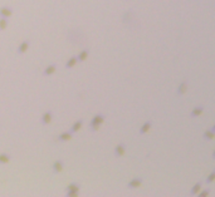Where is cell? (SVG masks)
I'll return each instance as SVG.
<instances>
[{"mask_svg":"<svg viewBox=\"0 0 215 197\" xmlns=\"http://www.w3.org/2000/svg\"><path fill=\"white\" fill-rule=\"evenodd\" d=\"M103 121H104V116L103 114L94 116L93 118H92L91 123H90V129H91V131H96V129H98L99 125L103 123Z\"/></svg>","mask_w":215,"mask_h":197,"instance_id":"cell-1","label":"cell"},{"mask_svg":"<svg viewBox=\"0 0 215 197\" xmlns=\"http://www.w3.org/2000/svg\"><path fill=\"white\" fill-rule=\"evenodd\" d=\"M9 160H10L9 154H6V153L0 154V163H6V162H9Z\"/></svg>","mask_w":215,"mask_h":197,"instance_id":"cell-13","label":"cell"},{"mask_svg":"<svg viewBox=\"0 0 215 197\" xmlns=\"http://www.w3.org/2000/svg\"><path fill=\"white\" fill-rule=\"evenodd\" d=\"M56 68H57V65H56V64L49 65L48 68L44 70V75H50V74H53L54 72H56Z\"/></svg>","mask_w":215,"mask_h":197,"instance_id":"cell-10","label":"cell"},{"mask_svg":"<svg viewBox=\"0 0 215 197\" xmlns=\"http://www.w3.org/2000/svg\"><path fill=\"white\" fill-rule=\"evenodd\" d=\"M142 183V179L141 178H138V177H136V178H133V179H131V181L128 182V187L130 188H136V187H138Z\"/></svg>","mask_w":215,"mask_h":197,"instance_id":"cell-5","label":"cell"},{"mask_svg":"<svg viewBox=\"0 0 215 197\" xmlns=\"http://www.w3.org/2000/svg\"><path fill=\"white\" fill-rule=\"evenodd\" d=\"M11 14H13V10L8 6H4L0 9V16H1V18H9Z\"/></svg>","mask_w":215,"mask_h":197,"instance_id":"cell-4","label":"cell"},{"mask_svg":"<svg viewBox=\"0 0 215 197\" xmlns=\"http://www.w3.org/2000/svg\"><path fill=\"white\" fill-rule=\"evenodd\" d=\"M82 124H83V121H82V119H79V121H77V122H75V123H74L73 125H72V128L69 129V131H70L72 133H73V132H77V131H78V129H79V128H81V125H82Z\"/></svg>","mask_w":215,"mask_h":197,"instance_id":"cell-8","label":"cell"},{"mask_svg":"<svg viewBox=\"0 0 215 197\" xmlns=\"http://www.w3.org/2000/svg\"><path fill=\"white\" fill-rule=\"evenodd\" d=\"M79 191V186L77 185V183H72V185H69L68 187V191H67V195L68 196H74L77 195Z\"/></svg>","mask_w":215,"mask_h":197,"instance_id":"cell-2","label":"cell"},{"mask_svg":"<svg viewBox=\"0 0 215 197\" xmlns=\"http://www.w3.org/2000/svg\"><path fill=\"white\" fill-rule=\"evenodd\" d=\"M200 186H201V182H197V183H196V185H195V186H194V187H192V190H191V192H190V195H191V196H194V195H195V193H196V192H197V191H199V190H200Z\"/></svg>","mask_w":215,"mask_h":197,"instance_id":"cell-17","label":"cell"},{"mask_svg":"<svg viewBox=\"0 0 215 197\" xmlns=\"http://www.w3.org/2000/svg\"><path fill=\"white\" fill-rule=\"evenodd\" d=\"M87 55H88V52H87V50H83V52H81V54L77 57V60L78 62H83L87 58Z\"/></svg>","mask_w":215,"mask_h":197,"instance_id":"cell-14","label":"cell"},{"mask_svg":"<svg viewBox=\"0 0 215 197\" xmlns=\"http://www.w3.org/2000/svg\"><path fill=\"white\" fill-rule=\"evenodd\" d=\"M214 177H215V172H211V173H210V176H209V178L206 179V183H210V182H211L213 179H214Z\"/></svg>","mask_w":215,"mask_h":197,"instance_id":"cell-20","label":"cell"},{"mask_svg":"<svg viewBox=\"0 0 215 197\" xmlns=\"http://www.w3.org/2000/svg\"><path fill=\"white\" fill-rule=\"evenodd\" d=\"M213 137H214V135H213V128L209 129V131H206L204 133V138H206V140H211Z\"/></svg>","mask_w":215,"mask_h":197,"instance_id":"cell-19","label":"cell"},{"mask_svg":"<svg viewBox=\"0 0 215 197\" xmlns=\"http://www.w3.org/2000/svg\"><path fill=\"white\" fill-rule=\"evenodd\" d=\"M28 47H29V41H28V40H25V41H24V43H22V44H20V45H19V48H18V53H19V54H22V53H24V52H25V50H27V49H28Z\"/></svg>","mask_w":215,"mask_h":197,"instance_id":"cell-9","label":"cell"},{"mask_svg":"<svg viewBox=\"0 0 215 197\" xmlns=\"http://www.w3.org/2000/svg\"><path fill=\"white\" fill-rule=\"evenodd\" d=\"M52 118H53V113L50 112V111L49 112H45L44 114L42 116V121H40V122H42V124H48L50 121H52Z\"/></svg>","mask_w":215,"mask_h":197,"instance_id":"cell-3","label":"cell"},{"mask_svg":"<svg viewBox=\"0 0 215 197\" xmlns=\"http://www.w3.org/2000/svg\"><path fill=\"white\" fill-rule=\"evenodd\" d=\"M77 62H78V60H77V57H72L70 59H69L68 62H67L66 67H67V68H68V69H70L72 67H74V64H75V63H77Z\"/></svg>","mask_w":215,"mask_h":197,"instance_id":"cell-11","label":"cell"},{"mask_svg":"<svg viewBox=\"0 0 215 197\" xmlns=\"http://www.w3.org/2000/svg\"><path fill=\"white\" fill-rule=\"evenodd\" d=\"M125 149H126V146L123 144V143H121V144H118L116 147V149H115V154L116 156H118V157H121L122 154L125 153Z\"/></svg>","mask_w":215,"mask_h":197,"instance_id":"cell-6","label":"cell"},{"mask_svg":"<svg viewBox=\"0 0 215 197\" xmlns=\"http://www.w3.org/2000/svg\"><path fill=\"white\" fill-rule=\"evenodd\" d=\"M203 111H204V108H203V107L196 108V109H194V111L191 112V117H197V116L200 114V113H203Z\"/></svg>","mask_w":215,"mask_h":197,"instance_id":"cell-15","label":"cell"},{"mask_svg":"<svg viewBox=\"0 0 215 197\" xmlns=\"http://www.w3.org/2000/svg\"><path fill=\"white\" fill-rule=\"evenodd\" d=\"M72 137V132H67V133H63V135H61L59 137H58V141H67L69 140V138Z\"/></svg>","mask_w":215,"mask_h":197,"instance_id":"cell-12","label":"cell"},{"mask_svg":"<svg viewBox=\"0 0 215 197\" xmlns=\"http://www.w3.org/2000/svg\"><path fill=\"white\" fill-rule=\"evenodd\" d=\"M150 125H151V122H146L145 124H143V125H142V128H141V131H140V135H143L145 132L149 131Z\"/></svg>","mask_w":215,"mask_h":197,"instance_id":"cell-16","label":"cell"},{"mask_svg":"<svg viewBox=\"0 0 215 197\" xmlns=\"http://www.w3.org/2000/svg\"><path fill=\"white\" fill-rule=\"evenodd\" d=\"M63 167H64V165H63V162L62 161H56L53 163V171L54 172H61V171L63 170Z\"/></svg>","mask_w":215,"mask_h":197,"instance_id":"cell-7","label":"cell"},{"mask_svg":"<svg viewBox=\"0 0 215 197\" xmlns=\"http://www.w3.org/2000/svg\"><path fill=\"white\" fill-rule=\"evenodd\" d=\"M8 25V22H6V18H0V30L5 29Z\"/></svg>","mask_w":215,"mask_h":197,"instance_id":"cell-18","label":"cell"}]
</instances>
